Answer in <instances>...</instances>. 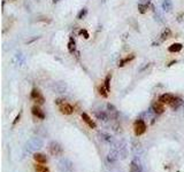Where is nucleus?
Listing matches in <instances>:
<instances>
[{
  "label": "nucleus",
  "instance_id": "1",
  "mask_svg": "<svg viewBox=\"0 0 184 172\" xmlns=\"http://www.w3.org/2000/svg\"><path fill=\"white\" fill-rule=\"evenodd\" d=\"M44 147V141L38 137L31 138L30 140L25 144L24 146V153L25 154H35L39 149Z\"/></svg>",
  "mask_w": 184,
  "mask_h": 172
},
{
  "label": "nucleus",
  "instance_id": "2",
  "mask_svg": "<svg viewBox=\"0 0 184 172\" xmlns=\"http://www.w3.org/2000/svg\"><path fill=\"white\" fill-rule=\"evenodd\" d=\"M59 172H73L74 171V164L69 158H61L58 163Z\"/></svg>",
  "mask_w": 184,
  "mask_h": 172
},
{
  "label": "nucleus",
  "instance_id": "3",
  "mask_svg": "<svg viewBox=\"0 0 184 172\" xmlns=\"http://www.w3.org/2000/svg\"><path fill=\"white\" fill-rule=\"evenodd\" d=\"M146 129H147V126H146V123L144 120H137L136 122H135L134 124V131H135V134L137 135V137H139V135H142V134H144L146 132Z\"/></svg>",
  "mask_w": 184,
  "mask_h": 172
},
{
  "label": "nucleus",
  "instance_id": "4",
  "mask_svg": "<svg viewBox=\"0 0 184 172\" xmlns=\"http://www.w3.org/2000/svg\"><path fill=\"white\" fill-rule=\"evenodd\" d=\"M49 150L53 156H60L64 154V148L61 147V145L57 141H51L49 145Z\"/></svg>",
  "mask_w": 184,
  "mask_h": 172
},
{
  "label": "nucleus",
  "instance_id": "5",
  "mask_svg": "<svg viewBox=\"0 0 184 172\" xmlns=\"http://www.w3.org/2000/svg\"><path fill=\"white\" fill-rule=\"evenodd\" d=\"M170 37H171V30H170L169 28H166L165 30L162 31V33L160 35L159 39H158V42H153V46H158L160 45V44H162V42H165L167 40V39H169Z\"/></svg>",
  "mask_w": 184,
  "mask_h": 172
},
{
  "label": "nucleus",
  "instance_id": "6",
  "mask_svg": "<svg viewBox=\"0 0 184 172\" xmlns=\"http://www.w3.org/2000/svg\"><path fill=\"white\" fill-rule=\"evenodd\" d=\"M31 99L33 100V101L37 102L38 105H43L44 101H45V99H44V96H43V94L40 93V91H39L38 88H32Z\"/></svg>",
  "mask_w": 184,
  "mask_h": 172
},
{
  "label": "nucleus",
  "instance_id": "7",
  "mask_svg": "<svg viewBox=\"0 0 184 172\" xmlns=\"http://www.w3.org/2000/svg\"><path fill=\"white\" fill-rule=\"evenodd\" d=\"M59 109H60L61 114H64V115H71L74 112V107L68 102H64L59 106Z\"/></svg>",
  "mask_w": 184,
  "mask_h": 172
},
{
  "label": "nucleus",
  "instance_id": "8",
  "mask_svg": "<svg viewBox=\"0 0 184 172\" xmlns=\"http://www.w3.org/2000/svg\"><path fill=\"white\" fill-rule=\"evenodd\" d=\"M174 99H175V95L171 94V93H163V94H161L159 96V101L162 102L163 105L165 103L166 105H170Z\"/></svg>",
  "mask_w": 184,
  "mask_h": 172
},
{
  "label": "nucleus",
  "instance_id": "9",
  "mask_svg": "<svg viewBox=\"0 0 184 172\" xmlns=\"http://www.w3.org/2000/svg\"><path fill=\"white\" fill-rule=\"evenodd\" d=\"M152 109H153V111L156 112V115H161V114L165 111V106H163L162 102L156 101L152 105Z\"/></svg>",
  "mask_w": 184,
  "mask_h": 172
},
{
  "label": "nucleus",
  "instance_id": "10",
  "mask_svg": "<svg viewBox=\"0 0 184 172\" xmlns=\"http://www.w3.org/2000/svg\"><path fill=\"white\" fill-rule=\"evenodd\" d=\"M130 172H144L143 166L137 160H132L130 163Z\"/></svg>",
  "mask_w": 184,
  "mask_h": 172
},
{
  "label": "nucleus",
  "instance_id": "11",
  "mask_svg": "<svg viewBox=\"0 0 184 172\" xmlns=\"http://www.w3.org/2000/svg\"><path fill=\"white\" fill-rule=\"evenodd\" d=\"M82 120H83V122H84V123L88 124L89 127H91V129H96V127H97L96 123L93 122V120H92L91 117L89 116L86 112H83V114H82Z\"/></svg>",
  "mask_w": 184,
  "mask_h": 172
},
{
  "label": "nucleus",
  "instance_id": "12",
  "mask_svg": "<svg viewBox=\"0 0 184 172\" xmlns=\"http://www.w3.org/2000/svg\"><path fill=\"white\" fill-rule=\"evenodd\" d=\"M31 112H32V115L36 116L37 118H40V120H44V118H45V114H44V111L39 108L38 106H33L31 108Z\"/></svg>",
  "mask_w": 184,
  "mask_h": 172
},
{
  "label": "nucleus",
  "instance_id": "13",
  "mask_svg": "<svg viewBox=\"0 0 184 172\" xmlns=\"http://www.w3.org/2000/svg\"><path fill=\"white\" fill-rule=\"evenodd\" d=\"M33 160H35L37 163L39 164H46L47 163V157H46V155L42 154V153H35L33 154Z\"/></svg>",
  "mask_w": 184,
  "mask_h": 172
},
{
  "label": "nucleus",
  "instance_id": "14",
  "mask_svg": "<svg viewBox=\"0 0 184 172\" xmlns=\"http://www.w3.org/2000/svg\"><path fill=\"white\" fill-rule=\"evenodd\" d=\"M183 49V45L181 42H175V44H171V45L168 47V52L170 53H178Z\"/></svg>",
  "mask_w": 184,
  "mask_h": 172
},
{
  "label": "nucleus",
  "instance_id": "15",
  "mask_svg": "<svg viewBox=\"0 0 184 172\" xmlns=\"http://www.w3.org/2000/svg\"><path fill=\"white\" fill-rule=\"evenodd\" d=\"M107 109H108V114L110 115V118H113V120H116L117 116H119L117 109L115 108L113 105H110V103H108V105H107Z\"/></svg>",
  "mask_w": 184,
  "mask_h": 172
},
{
  "label": "nucleus",
  "instance_id": "16",
  "mask_svg": "<svg viewBox=\"0 0 184 172\" xmlns=\"http://www.w3.org/2000/svg\"><path fill=\"white\" fill-rule=\"evenodd\" d=\"M134 59H135V54H130V55L125 56L124 59H122V60L119 61V64H117V67H119V68L124 67L125 64L129 63V62H131V61L134 60Z\"/></svg>",
  "mask_w": 184,
  "mask_h": 172
},
{
  "label": "nucleus",
  "instance_id": "17",
  "mask_svg": "<svg viewBox=\"0 0 184 172\" xmlns=\"http://www.w3.org/2000/svg\"><path fill=\"white\" fill-rule=\"evenodd\" d=\"M184 103V101L182 100V99H180V98H177V96H175V99H174L173 101H171V103H170V107L174 109V110H176V109H178L181 107V106L183 105Z\"/></svg>",
  "mask_w": 184,
  "mask_h": 172
},
{
  "label": "nucleus",
  "instance_id": "18",
  "mask_svg": "<svg viewBox=\"0 0 184 172\" xmlns=\"http://www.w3.org/2000/svg\"><path fill=\"white\" fill-rule=\"evenodd\" d=\"M117 160H119V154H117L116 150L110 151V154L107 155V161L110 162V163H115Z\"/></svg>",
  "mask_w": 184,
  "mask_h": 172
},
{
  "label": "nucleus",
  "instance_id": "19",
  "mask_svg": "<svg viewBox=\"0 0 184 172\" xmlns=\"http://www.w3.org/2000/svg\"><path fill=\"white\" fill-rule=\"evenodd\" d=\"M68 51L70 54H74L75 51H76V42H75V39L73 37L69 38V42H68Z\"/></svg>",
  "mask_w": 184,
  "mask_h": 172
},
{
  "label": "nucleus",
  "instance_id": "20",
  "mask_svg": "<svg viewBox=\"0 0 184 172\" xmlns=\"http://www.w3.org/2000/svg\"><path fill=\"white\" fill-rule=\"evenodd\" d=\"M54 90L57 91V93H64L66 90H67V85L64 84V83H55L54 85Z\"/></svg>",
  "mask_w": 184,
  "mask_h": 172
},
{
  "label": "nucleus",
  "instance_id": "21",
  "mask_svg": "<svg viewBox=\"0 0 184 172\" xmlns=\"http://www.w3.org/2000/svg\"><path fill=\"white\" fill-rule=\"evenodd\" d=\"M162 9L166 12H170L173 9V2H171V0H163Z\"/></svg>",
  "mask_w": 184,
  "mask_h": 172
},
{
  "label": "nucleus",
  "instance_id": "22",
  "mask_svg": "<svg viewBox=\"0 0 184 172\" xmlns=\"http://www.w3.org/2000/svg\"><path fill=\"white\" fill-rule=\"evenodd\" d=\"M95 115L97 116V118L100 120H104V122H106L107 120H108V115H107L105 111H101V110H99V111H96L95 112Z\"/></svg>",
  "mask_w": 184,
  "mask_h": 172
},
{
  "label": "nucleus",
  "instance_id": "23",
  "mask_svg": "<svg viewBox=\"0 0 184 172\" xmlns=\"http://www.w3.org/2000/svg\"><path fill=\"white\" fill-rule=\"evenodd\" d=\"M110 81H112V74H108L105 77V81H104V85L108 92H110Z\"/></svg>",
  "mask_w": 184,
  "mask_h": 172
},
{
  "label": "nucleus",
  "instance_id": "24",
  "mask_svg": "<svg viewBox=\"0 0 184 172\" xmlns=\"http://www.w3.org/2000/svg\"><path fill=\"white\" fill-rule=\"evenodd\" d=\"M35 170L37 172H51L50 169L47 168V166H45V165H42V164H36L35 165Z\"/></svg>",
  "mask_w": 184,
  "mask_h": 172
},
{
  "label": "nucleus",
  "instance_id": "25",
  "mask_svg": "<svg viewBox=\"0 0 184 172\" xmlns=\"http://www.w3.org/2000/svg\"><path fill=\"white\" fill-rule=\"evenodd\" d=\"M147 11H149L147 4H138V12H139L141 14H145Z\"/></svg>",
  "mask_w": 184,
  "mask_h": 172
},
{
  "label": "nucleus",
  "instance_id": "26",
  "mask_svg": "<svg viewBox=\"0 0 184 172\" xmlns=\"http://www.w3.org/2000/svg\"><path fill=\"white\" fill-rule=\"evenodd\" d=\"M108 93H110V92L107 91L106 90V87H105V85H101V86H99V94L101 95V96H103V98H107V96H108Z\"/></svg>",
  "mask_w": 184,
  "mask_h": 172
},
{
  "label": "nucleus",
  "instance_id": "27",
  "mask_svg": "<svg viewBox=\"0 0 184 172\" xmlns=\"http://www.w3.org/2000/svg\"><path fill=\"white\" fill-rule=\"evenodd\" d=\"M100 137L103 138V140H105L106 142H108V144H112V142H113V139H112V137H110V134L100 133Z\"/></svg>",
  "mask_w": 184,
  "mask_h": 172
},
{
  "label": "nucleus",
  "instance_id": "28",
  "mask_svg": "<svg viewBox=\"0 0 184 172\" xmlns=\"http://www.w3.org/2000/svg\"><path fill=\"white\" fill-rule=\"evenodd\" d=\"M88 14V8H83L79 13H78V15H77V18L78 20H82L83 17H85V15Z\"/></svg>",
  "mask_w": 184,
  "mask_h": 172
},
{
  "label": "nucleus",
  "instance_id": "29",
  "mask_svg": "<svg viewBox=\"0 0 184 172\" xmlns=\"http://www.w3.org/2000/svg\"><path fill=\"white\" fill-rule=\"evenodd\" d=\"M78 33H79L81 36H84V38H85V39H89V38H90V35H89V32L86 31L85 29H81Z\"/></svg>",
  "mask_w": 184,
  "mask_h": 172
},
{
  "label": "nucleus",
  "instance_id": "30",
  "mask_svg": "<svg viewBox=\"0 0 184 172\" xmlns=\"http://www.w3.org/2000/svg\"><path fill=\"white\" fill-rule=\"evenodd\" d=\"M64 102H66V100H64V99H57V100H55V105L60 106V105H62V103H64Z\"/></svg>",
  "mask_w": 184,
  "mask_h": 172
},
{
  "label": "nucleus",
  "instance_id": "31",
  "mask_svg": "<svg viewBox=\"0 0 184 172\" xmlns=\"http://www.w3.org/2000/svg\"><path fill=\"white\" fill-rule=\"evenodd\" d=\"M20 116H21V115L18 114V116H16V118H15V120H14V124H16L18 123V120H20Z\"/></svg>",
  "mask_w": 184,
  "mask_h": 172
},
{
  "label": "nucleus",
  "instance_id": "32",
  "mask_svg": "<svg viewBox=\"0 0 184 172\" xmlns=\"http://www.w3.org/2000/svg\"><path fill=\"white\" fill-rule=\"evenodd\" d=\"M174 63H176V61H171V62H170V63L168 64V67H170V66H173Z\"/></svg>",
  "mask_w": 184,
  "mask_h": 172
},
{
  "label": "nucleus",
  "instance_id": "33",
  "mask_svg": "<svg viewBox=\"0 0 184 172\" xmlns=\"http://www.w3.org/2000/svg\"><path fill=\"white\" fill-rule=\"evenodd\" d=\"M59 0H53V4H55V2H58Z\"/></svg>",
  "mask_w": 184,
  "mask_h": 172
},
{
  "label": "nucleus",
  "instance_id": "34",
  "mask_svg": "<svg viewBox=\"0 0 184 172\" xmlns=\"http://www.w3.org/2000/svg\"><path fill=\"white\" fill-rule=\"evenodd\" d=\"M8 1H15V0H8Z\"/></svg>",
  "mask_w": 184,
  "mask_h": 172
},
{
  "label": "nucleus",
  "instance_id": "35",
  "mask_svg": "<svg viewBox=\"0 0 184 172\" xmlns=\"http://www.w3.org/2000/svg\"><path fill=\"white\" fill-rule=\"evenodd\" d=\"M146 1H151V0H146Z\"/></svg>",
  "mask_w": 184,
  "mask_h": 172
},
{
  "label": "nucleus",
  "instance_id": "36",
  "mask_svg": "<svg viewBox=\"0 0 184 172\" xmlns=\"http://www.w3.org/2000/svg\"><path fill=\"white\" fill-rule=\"evenodd\" d=\"M183 105H184V103H183Z\"/></svg>",
  "mask_w": 184,
  "mask_h": 172
}]
</instances>
